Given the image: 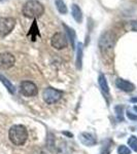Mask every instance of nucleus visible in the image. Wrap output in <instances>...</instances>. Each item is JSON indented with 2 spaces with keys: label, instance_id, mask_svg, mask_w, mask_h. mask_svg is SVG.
<instances>
[{
  "label": "nucleus",
  "instance_id": "1",
  "mask_svg": "<svg viewBox=\"0 0 137 154\" xmlns=\"http://www.w3.org/2000/svg\"><path fill=\"white\" fill-rule=\"evenodd\" d=\"M22 12L26 18L36 20L44 14V6L37 0H28L23 5Z\"/></svg>",
  "mask_w": 137,
  "mask_h": 154
},
{
  "label": "nucleus",
  "instance_id": "2",
  "mask_svg": "<svg viewBox=\"0 0 137 154\" xmlns=\"http://www.w3.org/2000/svg\"><path fill=\"white\" fill-rule=\"evenodd\" d=\"M8 138L11 142L16 146H22L26 143L28 139V131L24 125H16L9 128Z\"/></svg>",
  "mask_w": 137,
  "mask_h": 154
},
{
  "label": "nucleus",
  "instance_id": "3",
  "mask_svg": "<svg viewBox=\"0 0 137 154\" xmlns=\"http://www.w3.org/2000/svg\"><path fill=\"white\" fill-rule=\"evenodd\" d=\"M63 97V91L56 89L54 88H44V91H42V98L43 101L46 104H55L58 101L61 100V98Z\"/></svg>",
  "mask_w": 137,
  "mask_h": 154
},
{
  "label": "nucleus",
  "instance_id": "4",
  "mask_svg": "<svg viewBox=\"0 0 137 154\" xmlns=\"http://www.w3.org/2000/svg\"><path fill=\"white\" fill-rule=\"evenodd\" d=\"M17 21L11 17H1L0 18V37H5L16 27Z\"/></svg>",
  "mask_w": 137,
  "mask_h": 154
},
{
  "label": "nucleus",
  "instance_id": "5",
  "mask_svg": "<svg viewBox=\"0 0 137 154\" xmlns=\"http://www.w3.org/2000/svg\"><path fill=\"white\" fill-rule=\"evenodd\" d=\"M20 91L25 97H34L38 94V88H37L36 84L32 81L25 80L22 81L20 84Z\"/></svg>",
  "mask_w": 137,
  "mask_h": 154
},
{
  "label": "nucleus",
  "instance_id": "6",
  "mask_svg": "<svg viewBox=\"0 0 137 154\" xmlns=\"http://www.w3.org/2000/svg\"><path fill=\"white\" fill-rule=\"evenodd\" d=\"M51 44L54 48L58 49V51L67 48L66 35L64 33H62V32H57V33H55L51 39Z\"/></svg>",
  "mask_w": 137,
  "mask_h": 154
},
{
  "label": "nucleus",
  "instance_id": "7",
  "mask_svg": "<svg viewBox=\"0 0 137 154\" xmlns=\"http://www.w3.org/2000/svg\"><path fill=\"white\" fill-rule=\"evenodd\" d=\"M16 63V58L11 53H2L0 54V69L7 70L11 69Z\"/></svg>",
  "mask_w": 137,
  "mask_h": 154
},
{
  "label": "nucleus",
  "instance_id": "8",
  "mask_svg": "<svg viewBox=\"0 0 137 154\" xmlns=\"http://www.w3.org/2000/svg\"><path fill=\"white\" fill-rule=\"evenodd\" d=\"M99 45H100V49L102 51V53H106L108 51H111L113 48V36L109 32H106L105 34L101 36L100 42H99Z\"/></svg>",
  "mask_w": 137,
  "mask_h": 154
},
{
  "label": "nucleus",
  "instance_id": "9",
  "mask_svg": "<svg viewBox=\"0 0 137 154\" xmlns=\"http://www.w3.org/2000/svg\"><path fill=\"white\" fill-rule=\"evenodd\" d=\"M116 85L118 86V88H119L121 91H127V93H131L135 89V85L130 81H127L125 79L118 78L116 81Z\"/></svg>",
  "mask_w": 137,
  "mask_h": 154
},
{
  "label": "nucleus",
  "instance_id": "10",
  "mask_svg": "<svg viewBox=\"0 0 137 154\" xmlns=\"http://www.w3.org/2000/svg\"><path fill=\"white\" fill-rule=\"evenodd\" d=\"M79 140H81V142L86 146H94L97 143V141H96V139L94 138V136L89 133L81 134Z\"/></svg>",
  "mask_w": 137,
  "mask_h": 154
},
{
  "label": "nucleus",
  "instance_id": "11",
  "mask_svg": "<svg viewBox=\"0 0 137 154\" xmlns=\"http://www.w3.org/2000/svg\"><path fill=\"white\" fill-rule=\"evenodd\" d=\"M71 14L72 18L76 23H81L83 22V11H81V7H79L76 3H73L71 5Z\"/></svg>",
  "mask_w": 137,
  "mask_h": 154
},
{
  "label": "nucleus",
  "instance_id": "12",
  "mask_svg": "<svg viewBox=\"0 0 137 154\" xmlns=\"http://www.w3.org/2000/svg\"><path fill=\"white\" fill-rule=\"evenodd\" d=\"M63 28L65 29V32H66V37L67 39H69V41H70L71 43V48H75V39H76V34H75V31H74L73 29L70 28L69 26H67L66 24L63 23Z\"/></svg>",
  "mask_w": 137,
  "mask_h": 154
},
{
  "label": "nucleus",
  "instance_id": "13",
  "mask_svg": "<svg viewBox=\"0 0 137 154\" xmlns=\"http://www.w3.org/2000/svg\"><path fill=\"white\" fill-rule=\"evenodd\" d=\"M0 81H1V83L3 84L4 86H5V88L8 91L9 94H11V95H14V93H16V88H14V84H12L11 81L8 80V79L6 78L4 75H2L1 73H0Z\"/></svg>",
  "mask_w": 137,
  "mask_h": 154
},
{
  "label": "nucleus",
  "instance_id": "14",
  "mask_svg": "<svg viewBox=\"0 0 137 154\" xmlns=\"http://www.w3.org/2000/svg\"><path fill=\"white\" fill-rule=\"evenodd\" d=\"M98 82H99V85H100V88L102 89V91H103L104 94H106V95H108L109 88H108V84H107V81H106L105 76H104L103 74H100V75H99Z\"/></svg>",
  "mask_w": 137,
  "mask_h": 154
},
{
  "label": "nucleus",
  "instance_id": "15",
  "mask_svg": "<svg viewBox=\"0 0 137 154\" xmlns=\"http://www.w3.org/2000/svg\"><path fill=\"white\" fill-rule=\"evenodd\" d=\"M81 66H83V44L78 43L76 51V68L81 69Z\"/></svg>",
  "mask_w": 137,
  "mask_h": 154
},
{
  "label": "nucleus",
  "instance_id": "16",
  "mask_svg": "<svg viewBox=\"0 0 137 154\" xmlns=\"http://www.w3.org/2000/svg\"><path fill=\"white\" fill-rule=\"evenodd\" d=\"M55 5H56V8L58 9V11L61 14H66L68 12L67 6L63 0H55Z\"/></svg>",
  "mask_w": 137,
  "mask_h": 154
},
{
  "label": "nucleus",
  "instance_id": "17",
  "mask_svg": "<svg viewBox=\"0 0 137 154\" xmlns=\"http://www.w3.org/2000/svg\"><path fill=\"white\" fill-rule=\"evenodd\" d=\"M128 144L129 146L133 149L135 152H137V138L134 136H131L130 138L128 139Z\"/></svg>",
  "mask_w": 137,
  "mask_h": 154
},
{
  "label": "nucleus",
  "instance_id": "18",
  "mask_svg": "<svg viewBox=\"0 0 137 154\" xmlns=\"http://www.w3.org/2000/svg\"><path fill=\"white\" fill-rule=\"evenodd\" d=\"M118 153L119 154H131V150L125 145H121L118 148Z\"/></svg>",
  "mask_w": 137,
  "mask_h": 154
},
{
  "label": "nucleus",
  "instance_id": "19",
  "mask_svg": "<svg viewBox=\"0 0 137 154\" xmlns=\"http://www.w3.org/2000/svg\"><path fill=\"white\" fill-rule=\"evenodd\" d=\"M127 116H128V118L131 119V120H137V115H136V114H133L132 112H130V111H128V112H127Z\"/></svg>",
  "mask_w": 137,
  "mask_h": 154
},
{
  "label": "nucleus",
  "instance_id": "20",
  "mask_svg": "<svg viewBox=\"0 0 137 154\" xmlns=\"http://www.w3.org/2000/svg\"><path fill=\"white\" fill-rule=\"evenodd\" d=\"M130 27L133 31H136L137 32V21H131L130 22Z\"/></svg>",
  "mask_w": 137,
  "mask_h": 154
},
{
  "label": "nucleus",
  "instance_id": "21",
  "mask_svg": "<svg viewBox=\"0 0 137 154\" xmlns=\"http://www.w3.org/2000/svg\"><path fill=\"white\" fill-rule=\"evenodd\" d=\"M131 102H132V103H137V98H132Z\"/></svg>",
  "mask_w": 137,
  "mask_h": 154
},
{
  "label": "nucleus",
  "instance_id": "22",
  "mask_svg": "<svg viewBox=\"0 0 137 154\" xmlns=\"http://www.w3.org/2000/svg\"><path fill=\"white\" fill-rule=\"evenodd\" d=\"M133 109H134V110H135V111H136V112H137V107H134V108H133Z\"/></svg>",
  "mask_w": 137,
  "mask_h": 154
},
{
  "label": "nucleus",
  "instance_id": "23",
  "mask_svg": "<svg viewBox=\"0 0 137 154\" xmlns=\"http://www.w3.org/2000/svg\"><path fill=\"white\" fill-rule=\"evenodd\" d=\"M0 1H1V2H3V1H5V0H0Z\"/></svg>",
  "mask_w": 137,
  "mask_h": 154
}]
</instances>
